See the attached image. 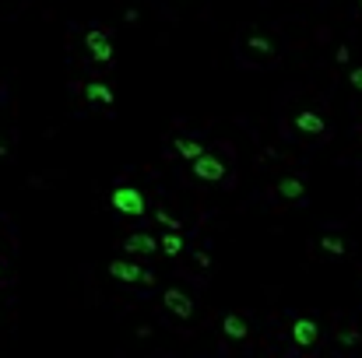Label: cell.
<instances>
[{"label": "cell", "mask_w": 362, "mask_h": 358, "mask_svg": "<svg viewBox=\"0 0 362 358\" xmlns=\"http://www.w3.org/2000/svg\"><path fill=\"white\" fill-rule=\"evenodd\" d=\"M109 278L124 281V285H141V288H152L155 285V274L144 271V267H137L134 260H109Z\"/></svg>", "instance_id": "cell-1"}, {"label": "cell", "mask_w": 362, "mask_h": 358, "mask_svg": "<svg viewBox=\"0 0 362 358\" xmlns=\"http://www.w3.org/2000/svg\"><path fill=\"white\" fill-rule=\"evenodd\" d=\"M109 204H113V211H120V215H127V218H141L144 215V193L137 190V187H116L113 193H109Z\"/></svg>", "instance_id": "cell-2"}, {"label": "cell", "mask_w": 362, "mask_h": 358, "mask_svg": "<svg viewBox=\"0 0 362 358\" xmlns=\"http://www.w3.org/2000/svg\"><path fill=\"white\" fill-rule=\"evenodd\" d=\"M190 172L201 179V183H218V179H225V162L218 158V155H197L194 162H190Z\"/></svg>", "instance_id": "cell-3"}, {"label": "cell", "mask_w": 362, "mask_h": 358, "mask_svg": "<svg viewBox=\"0 0 362 358\" xmlns=\"http://www.w3.org/2000/svg\"><path fill=\"white\" fill-rule=\"evenodd\" d=\"M162 306L176 316V320H190L194 316V298L183 288H166L162 291Z\"/></svg>", "instance_id": "cell-4"}, {"label": "cell", "mask_w": 362, "mask_h": 358, "mask_svg": "<svg viewBox=\"0 0 362 358\" xmlns=\"http://www.w3.org/2000/svg\"><path fill=\"white\" fill-rule=\"evenodd\" d=\"M84 46H88V53H92L95 64H113V43H109V36L102 32V28H88Z\"/></svg>", "instance_id": "cell-5"}, {"label": "cell", "mask_w": 362, "mask_h": 358, "mask_svg": "<svg viewBox=\"0 0 362 358\" xmlns=\"http://www.w3.org/2000/svg\"><path fill=\"white\" fill-rule=\"evenodd\" d=\"M124 253H137V256H155L159 253V239L148 232H131L124 239Z\"/></svg>", "instance_id": "cell-6"}, {"label": "cell", "mask_w": 362, "mask_h": 358, "mask_svg": "<svg viewBox=\"0 0 362 358\" xmlns=\"http://www.w3.org/2000/svg\"><path fill=\"white\" fill-rule=\"evenodd\" d=\"M317 337H320V326H317V320H310V316H299V320L292 323V341H295L299 348H313V344H317Z\"/></svg>", "instance_id": "cell-7"}, {"label": "cell", "mask_w": 362, "mask_h": 358, "mask_svg": "<svg viewBox=\"0 0 362 358\" xmlns=\"http://www.w3.org/2000/svg\"><path fill=\"white\" fill-rule=\"evenodd\" d=\"M81 92H84V102H92V106H113L116 102V92L106 81H88Z\"/></svg>", "instance_id": "cell-8"}, {"label": "cell", "mask_w": 362, "mask_h": 358, "mask_svg": "<svg viewBox=\"0 0 362 358\" xmlns=\"http://www.w3.org/2000/svg\"><path fill=\"white\" fill-rule=\"evenodd\" d=\"M278 197H285V200H306V183H303V179H295V176H282L278 179Z\"/></svg>", "instance_id": "cell-9"}, {"label": "cell", "mask_w": 362, "mask_h": 358, "mask_svg": "<svg viewBox=\"0 0 362 358\" xmlns=\"http://www.w3.org/2000/svg\"><path fill=\"white\" fill-rule=\"evenodd\" d=\"M295 130H303V134H324L327 123H324V116L320 112H295Z\"/></svg>", "instance_id": "cell-10"}, {"label": "cell", "mask_w": 362, "mask_h": 358, "mask_svg": "<svg viewBox=\"0 0 362 358\" xmlns=\"http://www.w3.org/2000/svg\"><path fill=\"white\" fill-rule=\"evenodd\" d=\"M172 152H176L179 158L194 162L197 155H204V144H201V141H194V137H176V141H172Z\"/></svg>", "instance_id": "cell-11"}, {"label": "cell", "mask_w": 362, "mask_h": 358, "mask_svg": "<svg viewBox=\"0 0 362 358\" xmlns=\"http://www.w3.org/2000/svg\"><path fill=\"white\" fill-rule=\"evenodd\" d=\"M222 334H225L229 341H243V337H247V320L239 316V313H229V316L222 320Z\"/></svg>", "instance_id": "cell-12"}, {"label": "cell", "mask_w": 362, "mask_h": 358, "mask_svg": "<svg viewBox=\"0 0 362 358\" xmlns=\"http://www.w3.org/2000/svg\"><path fill=\"white\" fill-rule=\"evenodd\" d=\"M159 250H162V256H179V253H183V235H179L176 228H169V232L162 235Z\"/></svg>", "instance_id": "cell-13"}, {"label": "cell", "mask_w": 362, "mask_h": 358, "mask_svg": "<svg viewBox=\"0 0 362 358\" xmlns=\"http://www.w3.org/2000/svg\"><path fill=\"white\" fill-rule=\"evenodd\" d=\"M320 250L330 253V256H345V243H341L338 235H324V239H320Z\"/></svg>", "instance_id": "cell-14"}, {"label": "cell", "mask_w": 362, "mask_h": 358, "mask_svg": "<svg viewBox=\"0 0 362 358\" xmlns=\"http://www.w3.org/2000/svg\"><path fill=\"white\" fill-rule=\"evenodd\" d=\"M247 46H250V49H257V53H275V43H271L267 36H250V39H247Z\"/></svg>", "instance_id": "cell-15"}, {"label": "cell", "mask_w": 362, "mask_h": 358, "mask_svg": "<svg viewBox=\"0 0 362 358\" xmlns=\"http://www.w3.org/2000/svg\"><path fill=\"white\" fill-rule=\"evenodd\" d=\"M155 222H159L162 228H176V232H179V228H183V222H179V218H172L169 211H162V207H159V211H155Z\"/></svg>", "instance_id": "cell-16"}, {"label": "cell", "mask_w": 362, "mask_h": 358, "mask_svg": "<svg viewBox=\"0 0 362 358\" xmlns=\"http://www.w3.org/2000/svg\"><path fill=\"white\" fill-rule=\"evenodd\" d=\"M338 344H341V348H355V344H359V331H341V334H338Z\"/></svg>", "instance_id": "cell-17"}, {"label": "cell", "mask_w": 362, "mask_h": 358, "mask_svg": "<svg viewBox=\"0 0 362 358\" xmlns=\"http://www.w3.org/2000/svg\"><path fill=\"white\" fill-rule=\"evenodd\" d=\"M348 84L362 92V67H352V71H348Z\"/></svg>", "instance_id": "cell-18"}, {"label": "cell", "mask_w": 362, "mask_h": 358, "mask_svg": "<svg viewBox=\"0 0 362 358\" xmlns=\"http://www.w3.org/2000/svg\"><path fill=\"white\" fill-rule=\"evenodd\" d=\"M335 60H338V64H348V60H352V56H348V46H338V53H335Z\"/></svg>", "instance_id": "cell-19"}, {"label": "cell", "mask_w": 362, "mask_h": 358, "mask_svg": "<svg viewBox=\"0 0 362 358\" xmlns=\"http://www.w3.org/2000/svg\"><path fill=\"white\" fill-rule=\"evenodd\" d=\"M194 260H197V263H201V267H211V256H207V253H204V250H197V253H194Z\"/></svg>", "instance_id": "cell-20"}, {"label": "cell", "mask_w": 362, "mask_h": 358, "mask_svg": "<svg viewBox=\"0 0 362 358\" xmlns=\"http://www.w3.org/2000/svg\"><path fill=\"white\" fill-rule=\"evenodd\" d=\"M137 18H141V14H137V11H134V8H127V11H124V21H131V25H134V21H137Z\"/></svg>", "instance_id": "cell-21"}, {"label": "cell", "mask_w": 362, "mask_h": 358, "mask_svg": "<svg viewBox=\"0 0 362 358\" xmlns=\"http://www.w3.org/2000/svg\"><path fill=\"white\" fill-rule=\"evenodd\" d=\"M4 152H8V147H4V144H0V155H4Z\"/></svg>", "instance_id": "cell-22"}, {"label": "cell", "mask_w": 362, "mask_h": 358, "mask_svg": "<svg viewBox=\"0 0 362 358\" xmlns=\"http://www.w3.org/2000/svg\"><path fill=\"white\" fill-rule=\"evenodd\" d=\"M359 8H362V0H359Z\"/></svg>", "instance_id": "cell-23"}]
</instances>
